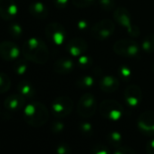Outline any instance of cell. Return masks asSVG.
Returning <instances> with one entry per match:
<instances>
[{
    "label": "cell",
    "mask_w": 154,
    "mask_h": 154,
    "mask_svg": "<svg viewBox=\"0 0 154 154\" xmlns=\"http://www.w3.org/2000/svg\"><path fill=\"white\" fill-rule=\"evenodd\" d=\"M25 116L27 122L34 127H40L44 125L48 120V112L42 104L29 103L25 107Z\"/></svg>",
    "instance_id": "1"
},
{
    "label": "cell",
    "mask_w": 154,
    "mask_h": 154,
    "mask_svg": "<svg viewBox=\"0 0 154 154\" xmlns=\"http://www.w3.org/2000/svg\"><path fill=\"white\" fill-rule=\"evenodd\" d=\"M99 110L102 116L112 122L119 121L124 113L122 105L119 102L112 99L103 101L100 104Z\"/></svg>",
    "instance_id": "2"
},
{
    "label": "cell",
    "mask_w": 154,
    "mask_h": 154,
    "mask_svg": "<svg viewBox=\"0 0 154 154\" xmlns=\"http://www.w3.org/2000/svg\"><path fill=\"white\" fill-rule=\"evenodd\" d=\"M113 51L120 56L136 57L140 54V45L137 42L130 38L120 39L113 45Z\"/></svg>",
    "instance_id": "3"
},
{
    "label": "cell",
    "mask_w": 154,
    "mask_h": 154,
    "mask_svg": "<svg viewBox=\"0 0 154 154\" xmlns=\"http://www.w3.org/2000/svg\"><path fill=\"white\" fill-rule=\"evenodd\" d=\"M114 20L122 27H125L128 34L132 36L136 37L140 35L139 28L132 24V19L130 12L125 8H118L114 10L113 13Z\"/></svg>",
    "instance_id": "4"
},
{
    "label": "cell",
    "mask_w": 154,
    "mask_h": 154,
    "mask_svg": "<svg viewBox=\"0 0 154 154\" xmlns=\"http://www.w3.org/2000/svg\"><path fill=\"white\" fill-rule=\"evenodd\" d=\"M97 109L96 98L92 94H85L77 103V112L84 118H90L94 115Z\"/></svg>",
    "instance_id": "5"
},
{
    "label": "cell",
    "mask_w": 154,
    "mask_h": 154,
    "mask_svg": "<svg viewBox=\"0 0 154 154\" xmlns=\"http://www.w3.org/2000/svg\"><path fill=\"white\" fill-rule=\"evenodd\" d=\"M115 30V25L113 21L110 19H103L96 23L92 30L91 35L94 38L98 40H105L112 36V35L114 33Z\"/></svg>",
    "instance_id": "6"
},
{
    "label": "cell",
    "mask_w": 154,
    "mask_h": 154,
    "mask_svg": "<svg viewBox=\"0 0 154 154\" xmlns=\"http://www.w3.org/2000/svg\"><path fill=\"white\" fill-rule=\"evenodd\" d=\"M73 108V103L68 96H61L55 99L52 103V111L54 116L63 118L68 116Z\"/></svg>",
    "instance_id": "7"
},
{
    "label": "cell",
    "mask_w": 154,
    "mask_h": 154,
    "mask_svg": "<svg viewBox=\"0 0 154 154\" xmlns=\"http://www.w3.org/2000/svg\"><path fill=\"white\" fill-rule=\"evenodd\" d=\"M139 130L145 135H154V112L146 111L142 112L137 122Z\"/></svg>",
    "instance_id": "8"
},
{
    "label": "cell",
    "mask_w": 154,
    "mask_h": 154,
    "mask_svg": "<svg viewBox=\"0 0 154 154\" xmlns=\"http://www.w3.org/2000/svg\"><path fill=\"white\" fill-rule=\"evenodd\" d=\"M142 99V91L140 86L131 85L124 90V100L128 106L131 108L137 107Z\"/></svg>",
    "instance_id": "9"
},
{
    "label": "cell",
    "mask_w": 154,
    "mask_h": 154,
    "mask_svg": "<svg viewBox=\"0 0 154 154\" xmlns=\"http://www.w3.org/2000/svg\"><path fill=\"white\" fill-rule=\"evenodd\" d=\"M67 50L69 54L74 57H80L83 55L88 49L87 42L80 37L71 39L67 44Z\"/></svg>",
    "instance_id": "10"
},
{
    "label": "cell",
    "mask_w": 154,
    "mask_h": 154,
    "mask_svg": "<svg viewBox=\"0 0 154 154\" xmlns=\"http://www.w3.org/2000/svg\"><path fill=\"white\" fill-rule=\"evenodd\" d=\"M47 35L50 40L55 45H61L64 43L66 39L65 29L58 24H53L47 28Z\"/></svg>",
    "instance_id": "11"
},
{
    "label": "cell",
    "mask_w": 154,
    "mask_h": 154,
    "mask_svg": "<svg viewBox=\"0 0 154 154\" xmlns=\"http://www.w3.org/2000/svg\"><path fill=\"white\" fill-rule=\"evenodd\" d=\"M120 82L112 75H104L100 81V88L105 93H113L119 89Z\"/></svg>",
    "instance_id": "12"
},
{
    "label": "cell",
    "mask_w": 154,
    "mask_h": 154,
    "mask_svg": "<svg viewBox=\"0 0 154 154\" xmlns=\"http://www.w3.org/2000/svg\"><path fill=\"white\" fill-rule=\"evenodd\" d=\"M74 69V62L71 58H61L54 63V70L61 74L70 73Z\"/></svg>",
    "instance_id": "13"
},
{
    "label": "cell",
    "mask_w": 154,
    "mask_h": 154,
    "mask_svg": "<svg viewBox=\"0 0 154 154\" xmlns=\"http://www.w3.org/2000/svg\"><path fill=\"white\" fill-rule=\"evenodd\" d=\"M95 84V80L92 75H84L76 81V85L81 89H90Z\"/></svg>",
    "instance_id": "14"
},
{
    "label": "cell",
    "mask_w": 154,
    "mask_h": 154,
    "mask_svg": "<svg viewBox=\"0 0 154 154\" xmlns=\"http://www.w3.org/2000/svg\"><path fill=\"white\" fill-rule=\"evenodd\" d=\"M107 141L114 148H119L122 146V141H123V137L122 135L116 131H111L107 135Z\"/></svg>",
    "instance_id": "15"
},
{
    "label": "cell",
    "mask_w": 154,
    "mask_h": 154,
    "mask_svg": "<svg viewBox=\"0 0 154 154\" xmlns=\"http://www.w3.org/2000/svg\"><path fill=\"white\" fill-rule=\"evenodd\" d=\"M141 48L145 53L148 54H151L154 52V35H149L143 39Z\"/></svg>",
    "instance_id": "16"
},
{
    "label": "cell",
    "mask_w": 154,
    "mask_h": 154,
    "mask_svg": "<svg viewBox=\"0 0 154 154\" xmlns=\"http://www.w3.org/2000/svg\"><path fill=\"white\" fill-rule=\"evenodd\" d=\"M118 72L121 78L126 82H128L132 76V71L127 65H121L118 69Z\"/></svg>",
    "instance_id": "17"
},
{
    "label": "cell",
    "mask_w": 154,
    "mask_h": 154,
    "mask_svg": "<svg viewBox=\"0 0 154 154\" xmlns=\"http://www.w3.org/2000/svg\"><path fill=\"white\" fill-rule=\"evenodd\" d=\"M79 130L85 136H91L94 133V127L89 122H82L79 125Z\"/></svg>",
    "instance_id": "18"
},
{
    "label": "cell",
    "mask_w": 154,
    "mask_h": 154,
    "mask_svg": "<svg viewBox=\"0 0 154 154\" xmlns=\"http://www.w3.org/2000/svg\"><path fill=\"white\" fill-rule=\"evenodd\" d=\"M33 10L35 15L42 16V17H45L47 13L45 6L42 2H35L33 6Z\"/></svg>",
    "instance_id": "19"
},
{
    "label": "cell",
    "mask_w": 154,
    "mask_h": 154,
    "mask_svg": "<svg viewBox=\"0 0 154 154\" xmlns=\"http://www.w3.org/2000/svg\"><path fill=\"white\" fill-rule=\"evenodd\" d=\"M100 7L105 11H111L115 8V0H98Z\"/></svg>",
    "instance_id": "20"
},
{
    "label": "cell",
    "mask_w": 154,
    "mask_h": 154,
    "mask_svg": "<svg viewBox=\"0 0 154 154\" xmlns=\"http://www.w3.org/2000/svg\"><path fill=\"white\" fill-rule=\"evenodd\" d=\"M95 0H72V3L79 8H85L91 7Z\"/></svg>",
    "instance_id": "21"
},
{
    "label": "cell",
    "mask_w": 154,
    "mask_h": 154,
    "mask_svg": "<svg viewBox=\"0 0 154 154\" xmlns=\"http://www.w3.org/2000/svg\"><path fill=\"white\" fill-rule=\"evenodd\" d=\"M78 64L80 67L82 68H87V67H90L92 64H93V59L88 56V55H81L78 59Z\"/></svg>",
    "instance_id": "22"
},
{
    "label": "cell",
    "mask_w": 154,
    "mask_h": 154,
    "mask_svg": "<svg viewBox=\"0 0 154 154\" xmlns=\"http://www.w3.org/2000/svg\"><path fill=\"white\" fill-rule=\"evenodd\" d=\"M57 154H71V148L67 143H61L56 148Z\"/></svg>",
    "instance_id": "23"
},
{
    "label": "cell",
    "mask_w": 154,
    "mask_h": 154,
    "mask_svg": "<svg viewBox=\"0 0 154 154\" xmlns=\"http://www.w3.org/2000/svg\"><path fill=\"white\" fill-rule=\"evenodd\" d=\"M113 154H136V152L130 147L121 146L119 148H116Z\"/></svg>",
    "instance_id": "24"
},
{
    "label": "cell",
    "mask_w": 154,
    "mask_h": 154,
    "mask_svg": "<svg viewBox=\"0 0 154 154\" xmlns=\"http://www.w3.org/2000/svg\"><path fill=\"white\" fill-rule=\"evenodd\" d=\"M41 45H42L41 42L37 38H35V37H31L27 41V45H28V47H29V49L31 51H34V50L37 49L38 47L41 46Z\"/></svg>",
    "instance_id": "25"
},
{
    "label": "cell",
    "mask_w": 154,
    "mask_h": 154,
    "mask_svg": "<svg viewBox=\"0 0 154 154\" xmlns=\"http://www.w3.org/2000/svg\"><path fill=\"white\" fill-rule=\"evenodd\" d=\"M94 154H110V150L105 145L97 144L94 148Z\"/></svg>",
    "instance_id": "26"
},
{
    "label": "cell",
    "mask_w": 154,
    "mask_h": 154,
    "mask_svg": "<svg viewBox=\"0 0 154 154\" xmlns=\"http://www.w3.org/2000/svg\"><path fill=\"white\" fill-rule=\"evenodd\" d=\"M64 129V124L61 122H54L52 125V131L54 133H59Z\"/></svg>",
    "instance_id": "27"
},
{
    "label": "cell",
    "mask_w": 154,
    "mask_h": 154,
    "mask_svg": "<svg viewBox=\"0 0 154 154\" xmlns=\"http://www.w3.org/2000/svg\"><path fill=\"white\" fill-rule=\"evenodd\" d=\"M20 55V50L17 46H13L9 51V56L12 59H17Z\"/></svg>",
    "instance_id": "28"
},
{
    "label": "cell",
    "mask_w": 154,
    "mask_h": 154,
    "mask_svg": "<svg viewBox=\"0 0 154 154\" xmlns=\"http://www.w3.org/2000/svg\"><path fill=\"white\" fill-rule=\"evenodd\" d=\"M19 104H20L19 103V100L17 98H14V99L9 101L8 106V108L10 110H17L19 107Z\"/></svg>",
    "instance_id": "29"
},
{
    "label": "cell",
    "mask_w": 154,
    "mask_h": 154,
    "mask_svg": "<svg viewBox=\"0 0 154 154\" xmlns=\"http://www.w3.org/2000/svg\"><path fill=\"white\" fill-rule=\"evenodd\" d=\"M147 154H154V139L149 140L146 145Z\"/></svg>",
    "instance_id": "30"
},
{
    "label": "cell",
    "mask_w": 154,
    "mask_h": 154,
    "mask_svg": "<svg viewBox=\"0 0 154 154\" xmlns=\"http://www.w3.org/2000/svg\"><path fill=\"white\" fill-rule=\"evenodd\" d=\"M8 13L10 16H16L18 13V8L16 4H11L8 8Z\"/></svg>",
    "instance_id": "31"
},
{
    "label": "cell",
    "mask_w": 154,
    "mask_h": 154,
    "mask_svg": "<svg viewBox=\"0 0 154 154\" xmlns=\"http://www.w3.org/2000/svg\"><path fill=\"white\" fill-rule=\"evenodd\" d=\"M32 93V87L29 85H25L21 88V94L23 95H29Z\"/></svg>",
    "instance_id": "32"
},
{
    "label": "cell",
    "mask_w": 154,
    "mask_h": 154,
    "mask_svg": "<svg viewBox=\"0 0 154 154\" xmlns=\"http://www.w3.org/2000/svg\"><path fill=\"white\" fill-rule=\"evenodd\" d=\"M69 0H54V3L57 8H63L67 6Z\"/></svg>",
    "instance_id": "33"
},
{
    "label": "cell",
    "mask_w": 154,
    "mask_h": 154,
    "mask_svg": "<svg viewBox=\"0 0 154 154\" xmlns=\"http://www.w3.org/2000/svg\"><path fill=\"white\" fill-rule=\"evenodd\" d=\"M88 27V22L85 21V20H81L78 22V28L82 31L85 30Z\"/></svg>",
    "instance_id": "34"
},
{
    "label": "cell",
    "mask_w": 154,
    "mask_h": 154,
    "mask_svg": "<svg viewBox=\"0 0 154 154\" xmlns=\"http://www.w3.org/2000/svg\"><path fill=\"white\" fill-rule=\"evenodd\" d=\"M26 69H27V66L26 65V64H22V65H20L18 68H17V74H19V75H22V74H24L25 72H26Z\"/></svg>",
    "instance_id": "35"
},
{
    "label": "cell",
    "mask_w": 154,
    "mask_h": 154,
    "mask_svg": "<svg viewBox=\"0 0 154 154\" xmlns=\"http://www.w3.org/2000/svg\"><path fill=\"white\" fill-rule=\"evenodd\" d=\"M13 31L16 33V34H17V35H20L21 33H22V27L19 26V25H17V24H16V25H14L13 26Z\"/></svg>",
    "instance_id": "36"
},
{
    "label": "cell",
    "mask_w": 154,
    "mask_h": 154,
    "mask_svg": "<svg viewBox=\"0 0 154 154\" xmlns=\"http://www.w3.org/2000/svg\"><path fill=\"white\" fill-rule=\"evenodd\" d=\"M3 78H2V76H0V86H1L3 85Z\"/></svg>",
    "instance_id": "37"
},
{
    "label": "cell",
    "mask_w": 154,
    "mask_h": 154,
    "mask_svg": "<svg viewBox=\"0 0 154 154\" xmlns=\"http://www.w3.org/2000/svg\"><path fill=\"white\" fill-rule=\"evenodd\" d=\"M152 69H153V72H154V63H153V67H152Z\"/></svg>",
    "instance_id": "38"
}]
</instances>
